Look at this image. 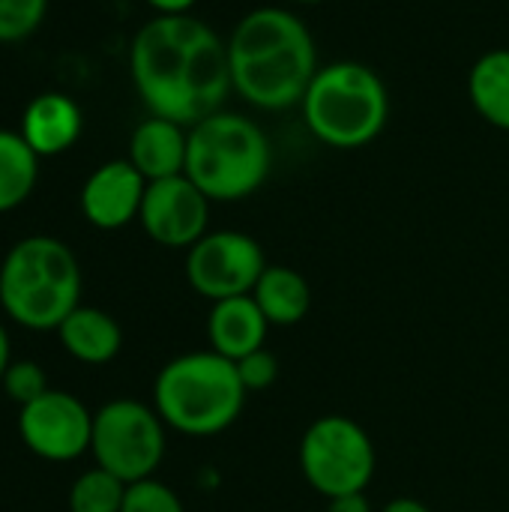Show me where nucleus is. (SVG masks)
Segmentation results:
<instances>
[{
  "instance_id": "27",
  "label": "nucleus",
  "mask_w": 509,
  "mask_h": 512,
  "mask_svg": "<svg viewBox=\"0 0 509 512\" xmlns=\"http://www.w3.org/2000/svg\"><path fill=\"white\" fill-rule=\"evenodd\" d=\"M378 512H432V507H429V504H423V501H417V498L399 495V498L387 501V504H384Z\"/></svg>"
},
{
  "instance_id": "21",
  "label": "nucleus",
  "mask_w": 509,
  "mask_h": 512,
  "mask_svg": "<svg viewBox=\"0 0 509 512\" xmlns=\"http://www.w3.org/2000/svg\"><path fill=\"white\" fill-rule=\"evenodd\" d=\"M48 0H0V45H15L39 30Z\"/></svg>"
},
{
  "instance_id": "25",
  "label": "nucleus",
  "mask_w": 509,
  "mask_h": 512,
  "mask_svg": "<svg viewBox=\"0 0 509 512\" xmlns=\"http://www.w3.org/2000/svg\"><path fill=\"white\" fill-rule=\"evenodd\" d=\"M327 512H375L372 501L366 498V492H351V495H339L327 501Z\"/></svg>"
},
{
  "instance_id": "15",
  "label": "nucleus",
  "mask_w": 509,
  "mask_h": 512,
  "mask_svg": "<svg viewBox=\"0 0 509 512\" xmlns=\"http://www.w3.org/2000/svg\"><path fill=\"white\" fill-rule=\"evenodd\" d=\"M186 150H189V129L165 120V117H147L135 126L129 138V162L141 171L147 183L177 177L186 171Z\"/></svg>"
},
{
  "instance_id": "12",
  "label": "nucleus",
  "mask_w": 509,
  "mask_h": 512,
  "mask_svg": "<svg viewBox=\"0 0 509 512\" xmlns=\"http://www.w3.org/2000/svg\"><path fill=\"white\" fill-rule=\"evenodd\" d=\"M147 180L129 159L99 165L81 186V213L99 231L126 228L141 216Z\"/></svg>"
},
{
  "instance_id": "24",
  "label": "nucleus",
  "mask_w": 509,
  "mask_h": 512,
  "mask_svg": "<svg viewBox=\"0 0 509 512\" xmlns=\"http://www.w3.org/2000/svg\"><path fill=\"white\" fill-rule=\"evenodd\" d=\"M234 366H237V375H240V384H243L246 393H264L279 378V360H276L273 351H267V345L246 354V357H240Z\"/></svg>"
},
{
  "instance_id": "20",
  "label": "nucleus",
  "mask_w": 509,
  "mask_h": 512,
  "mask_svg": "<svg viewBox=\"0 0 509 512\" xmlns=\"http://www.w3.org/2000/svg\"><path fill=\"white\" fill-rule=\"evenodd\" d=\"M123 498H126V483L96 465L72 483L69 512H120Z\"/></svg>"
},
{
  "instance_id": "28",
  "label": "nucleus",
  "mask_w": 509,
  "mask_h": 512,
  "mask_svg": "<svg viewBox=\"0 0 509 512\" xmlns=\"http://www.w3.org/2000/svg\"><path fill=\"white\" fill-rule=\"evenodd\" d=\"M9 363H12L9 333H6V327L0 324V384H3V375H6V369H9Z\"/></svg>"
},
{
  "instance_id": "9",
  "label": "nucleus",
  "mask_w": 509,
  "mask_h": 512,
  "mask_svg": "<svg viewBox=\"0 0 509 512\" xmlns=\"http://www.w3.org/2000/svg\"><path fill=\"white\" fill-rule=\"evenodd\" d=\"M186 282L210 303L228 297H246L267 270L261 243L243 231H207L192 249H186Z\"/></svg>"
},
{
  "instance_id": "13",
  "label": "nucleus",
  "mask_w": 509,
  "mask_h": 512,
  "mask_svg": "<svg viewBox=\"0 0 509 512\" xmlns=\"http://www.w3.org/2000/svg\"><path fill=\"white\" fill-rule=\"evenodd\" d=\"M81 129H84V117L78 102L69 99L66 93L45 90L27 102L18 132L39 159H48L75 147Z\"/></svg>"
},
{
  "instance_id": "10",
  "label": "nucleus",
  "mask_w": 509,
  "mask_h": 512,
  "mask_svg": "<svg viewBox=\"0 0 509 512\" xmlns=\"http://www.w3.org/2000/svg\"><path fill=\"white\" fill-rule=\"evenodd\" d=\"M24 447L45 462H72L90 453L93 411L66 390H48L18 414Z\"/></svg>"
},
{
  "instance_id": "11",
  "label": "nucleus",
  "mask_w": 509,
  "mask_h": 512,
  "mask_svg": "<svg viewBox=\"0 0 509 512\" xmlns=\"http://www.w3.org/2000/svg\"><path fill=\"white\" fill-rule=\"evenodd\" d=\"M210 198L186 177H165L147 183L141 204L144 234L165 249H192L210 225Z\"/></svg>"
},
{
  "instance_id": "5",
  "label": "nucleus",
  "mask_w": 509,
  "mask_h": 512,
  "mask_svg": "<svg viewBox=\"0 0 509 512\" xmlns=\"http://www.w3.org/2000/svg\"><path fill=\"white\" fill-rule=\"evenodd\" d=\"M273 168V147L267 132L237 114L216 111L189 126L186 177L219 204L243 201L255 195Z\"/></svg>"
},
{
  "instance_id": "1",
  "label": "nucleus",
  "mask_w": 509,
  "mask_h": 512,
  "mask_svg": "<svg viewBox=\"0 0 509 512\" xmlns=\"http://www.w3.org/2000/svg\"><path fill=\"white\" fill-rule=\"evenodd\" d=\"M129 72L147 111L186 129L234 90L228 42L192 12L150 18L129 45Z\"/></svg>"
},
{
  "instance_id": "6",
  "label": "nucleus",
  "mask_w": 509,
  "mask_h": 512,
  "mask_svg": "<svg viewBox=\"0 0 509 512\" xmlns=\"http://www.w3.org/2000/svg\"><path fill=\"white\" fill-rule=\"evenodd\" d=\"M309 132L333 150L372 144L390 120V90L384 78L360 60H336L315 72L303 102Z\"/></svg>"
},
{
  "instance_id": "7",
  "label": "nucleus",
  "mask_w": 509,
  "mask_h": 512,
  "mask_svg": "<svg viewBox=\"0 0 509 512\" xmlns=\"http://www.w3.org/2000/svg\"><path fill=\"white\" fill-rule=\"evenodd\" d=\"M297 459L303 480L327 501L366 492L378 468L372 435L345 414H324L309 423Z\"/></svg>"
},
{
  "instance_id": "23",
  "label": "nucleus",
  "mask_w": 509,
  "mask_h": 512,
  "mask_svg": "<svg viewBox=\"0 0 509 512\" xmlns=\"http://www.w3.org/2000/svg\"><path fill=\"white\" fill-rule=\"evenodd\" d=\"M0 387L6 390V396H9L12 402H18L21 408L30 405V402H36L42 393L51 390V387H48V378H45V372H42V366L33 363V360H12L9 369H6V375H3V384H0Z\"/></svg>"
},
{
  "instance_id": "8",
  "label": "nucleus",
  "mask_w": 509,
  "mask_h": 512,
  "mask_svg": "<svg viewBox=\"0 0 509 512\" xmlns=\"http://www.w3.org/2000/svg\"><path fill=\"white\" fill-rule=\"evenodd\" d=\"M168 447V426L153 405L138 399H114L93 411L90 453L99 468L126 486L156 477Z\"/></svg>"
},
{
  "instance_id": "14",
  "label": "nucleus",
  "mask_w": 509,
  "mask_h": 512,
  "mask_svg": "<svg viewBox=\"0 0 509 512\" xmlns=\"http://www.w3.org/2000/svg\"><path fill=\"white\" fill-rule=\"evenodd\" d=\"M267 333H270V321L264 318L252 294L210 303L207 342H210V351L222 354L225 360L237 363L240 357L264 348Z\"/></svg>"
},
{
  "instance_id": "4",
  "label": "nucleus",
  "mask_w": 509,
  "mask_h": 512,
  "mask_svg": "<svg viewBox=\"0 0 509 512\" xmlns=\"http://www.w3.org/2000/svg\"><path fill=\"white\" fill-rule=\"evenodd\" d=\"M0 306L24 330H57L81 306L75 252L48 234L18 240L0 264Z\"/></svg>"
},
{
  "instance_id": "19",
  "label": "nucleus",
  "mask_w": 509,
  "mask_h": 512,
  "mask_svg": "<svg viewBox=\"0 0 509 512\" xmlns=\"http://www.w3.org/2000/svg\"><path fill=\"white\" fill-rule=\"evenodd\" d=\"M39 180V156L21 132L0 129V213L21 207Z\"/></svg>"
},
{
  "instance_id": "18",
  "label": "nucleus",
  "mask_w": 509,
  "mask_h": 512,
  "mask_svg": "<svg viewBox=\"0 0 509 512\" xmlns=\"http://www.w3.org/2000/svg\"><path fill=\"white\" fill-rule=\"evenodd\" d=\"M468 99L495 129L509 132V48H492L468 72Z\"/></svg>"
},
{
  "instance_id": "26",
  "label": "nucleus",
  "mask_w": 509,
  "mask_h": 512,
  "mask_svg": "<svg viewBox=\"0 0 509 512\" xmlns=\"http://www.w3.org/2000/svg\"><path fill=\"white\" fill-rule=\"evenodd\" d=\"M156 15H189L198 0H144Z\"/></svg>"
},
{
  "instance_id": "3",
  "label": "nucleus",
  "mask_w": 509,
  "mask_h": 512,
  "mask_svg": "<svg viewBox=\"0 0 509 512\" xmlns=\"http://www.w3.org/2000/svg\"><path fill=\"white\" fill-rule=\"evenodd\" d=\"M237 366L216 351H189L168 360L153 381V408L162 423L189 438L228 432L246 408Z\"/></svg>"
},
{
  "instance_id": "29",
  "label": "nucleus",
  "mask_w": 509,
  "mask_h": 512,
  "mask_svg": "<svg viewBox=\"0 0 509 512\" xmlns=\"http://www.w3.org/2000/svg\"><path fill=\"white\" fill-rule=\"evenodd\" d=\"M291 3H324V0H291Z\"/></svg>"
},
{
  "instance_id": "17",
  "label": "nucleus",
  "mask_w": 509,
  "mask_h": 512,
  "mask_svg": "<svg viewBox=\"0 0 509 512\" xmlns=\"http://www.w3.org/2000/svg\"><path fill=\"white\" fill-rule=\"evenodd\" d=\"M252 300L270 321V327H294L312 309V288L306 276L285 264H267L258 285L252 288Z\"/></svg>"
},
{
  "instance_id": "22",
  "label": "nucleus",
  "mask_w": 509,
  "mask_h": 512,
  "mask_svg": "<svg viewBox=\"0 0 509 512\" xmlns=\"http://www.w3.org/2000/svg\"><path fill=\"white\" fill-rule=\"evenodd\" d=\"M120 512H186V507L171 486L150 477V480H138V483L126 486V498H123Z\"/></svg>"
},
{
  "instance_id": "2",
  "label": "nucleus",
  "mask_w": 509,
  "mask_h": 512,
  "mask_svg": "<svg viewBox=\"0 0 509 512\" xmlns=\"http://www.w3.org/2000/svg\"><path fill=\"white\" fill-rule=\"evenodd\" d=\"M228 63L234 90L258 111L300 105L321 69L312 30L285 6L246 12L228 36Z\"/></svg>"
},
{
  "instance_id": "16",
  "label": "nucleus",
  "mask_w": 509,
  "mask_h": 512,
  "mask_svg": "<svg viewBox=\"0 0 509 512\" xmlns=\"http://www.w3.org/2000/svg\"><path fill=\"white\" fill-rule=\"evenodd\" d=\"M60 336L63 351L84 366H105L123 348V330L114 315L96 306H78L66 315V321L54 330Z\"/></svg>"
}]
</instances>
